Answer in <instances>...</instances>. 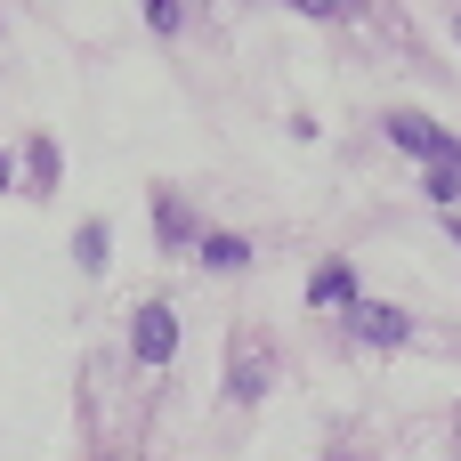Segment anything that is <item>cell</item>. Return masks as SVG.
<instances>
[{"mask_svg":"<svg viewBox=\"0 0 461 461\" xmlns=\"http://www.w3.org/2000/svg\"><path fill=\"white\" fill-rule=\"evenodd\" d=\"M389 138H397L405 154H421L429 170H461V138H454V130H438L429 113H389Z\"/></svg>","mask_w":461,"mask_h":461,"instance_id":"cell-1","label":"cell"},{"mask_svg":"<svg viewBox=\"0 0 461 461\" xmlns=\"http://www.w3.org/2000/svg\"><path fill=\"white\" fill-rule=\"evenodd\" d=\"M130 357H138V365H170V357H178V316H170L162 300L138 308V324H130Z\"/></svg>","mask_w":461,"mask_h":461,"instance_id":"cell-2","label":"cell"},{"mask_svg":"<svg viewBox=\"0 0 461 461\" xmlns=\"http://www.w3.org/2000/svg\"><path fill=\"white\" fill-rule=\"evenodd\" d=\"M348 332L373 340V348H405V340H413L405 308H381V300H357V308H348Z\"/></svg>","mask_w":461,"mask_h":461,"instance_id":"cell-3","label":"cell"},{"mask_svg":"<svg viewBox=\"0 0 461 461\" xmlns=\"http://www.w3.org/2000/svg\"><path fill=\"white\" fill-rule=\"evenodd\" d=\"M308 308H357V267L348 259H324L308 276Z\"/></svg>","mask_w":461,"mask_h":461,"instance_id":"cell-4","label":"cell"},{"mask_svg":"<svg viewBox=\"0 0 461 461\" xmlns=\"http://www.w3.org/2000/svg\"><path fill=\"white\" fill-rule=\"evenodd\" d=\"M203 267L235 276V267H251V243H243V235H203Z\"/></svg>","mask_w":461,"mask_h":461,"instance_id":"cell-5","label":"cell"},{"mask_svg":"<svg viewBox=\"0 0 461 461\" xmlns=\"http://www.w3.org/2000/svg\"><path fill=\"white\" fill-rule=\"evenodd\" d=\"M73 259H81L89 276L105 267V219H81V227H73Z\"/></svg>","mask_w":461,"mask_h":461,"instance_id":"cell-6","label":"cell"},{"mask_svg":"<svg viewBox=\"0 0 461 461\" xmlns=\"http://www.w3.org/2000/svg\"><path fill=\"white\" fill-rule=\"evenodd\" d=\"M154 227H162V243H170V251H178V243L194 235V219H186V203H170V194L154 203Z\"/></svg>","mask_w":461,"mask_h":461,"instance_id":"cell-7","label":"cell"},{"mask_svg":"<svg viewBox=\"0 0 461 461\" xmlns=\"http://www.w3.org/2000/svg\"><path fill=\"white\" fill-rule=\"evenodd\" d=\"M24 162H32V178H41V194H49V186H57V146H49V138H32V146H24Z\"/></svg>","mask_w":461,"mask_h":461,"instance_id":"cell-8","label":"cell"},{"mask_svg":"<svg viewBox=\"0 0 461 461\" xmlns=\"http://www.w3.org/2000/svg\"><path fill=\"white\" fill-rule=\"evenodd\" d=\"M146 24H154V32H162V41H170V32H178V24H186V0H146Z\"/></svg>","mask_w":461,"mask_h":461,"instance_id":"cell-9","label":"cell"},{"mask_svg":"<svg viewBox=\"0 0 461 461\" xmlns=\"http://www.w3.org/2000/svg\"><path fill=\"white\" fill-rule=\"evenodd\" d=\"M421 194H429V203H461V170H429Z\"/></svg>","mask_w":461,"mask_h":461,"instance_id":"cell-10","label":"cell"},{"mask_svg":"<svg viewBox=\"0 0 461 461\" xmlns=\"http://www.w3.org/2000/svg\"><path fill=\"white\" fill-rule=\"evenodd\" d=\"M259 389H267V365L243 357V365H235V397H259Z\"/></svg>","mask_w":461,"mask_h":461,"instance_id":"cell-11","label":"cell"},{"mask_svg":"<svg viewBox=\"0 0 461 461\" xmlns=\"http://www.w3.org/2000/svg\"><path fill=\"white\" fill-rule=\"evenodd\" d=\"M292 8H300V16H340L348 0H292Z\"/></svg>","mask_w":461,"mask_h":461,"instance_id":"cell-12","label":"cell"},{"mask_svg":"<svg viewBox=\"0 0 461 461\" xmlns=\"http://www.w3.org/2000/svg\"><path fill=\"white\" fill-rule=\"evenodd\" d=\"M8 186H16V170H8V154H0V194H8Z\"/></svg>","mask_w":461,"mask_h":461,"instance_id":"cell-13","label":"cell"},{"mask_svg":"<svg viewBox=\"0 0 461 461\" xmlns=\"http://www.w3.org/2000/svg\"><path fill=\"white\" fill-rule=\"evenodd\" d=\"M454 243H461V219H454Z\"/></svg>","mask_w":461,"mask_h":461,"instance_id":"cell-14","label":"cell"},{"mask_svg":"<svg viewBox=\"0 0 461 461\" xmlns=\"http://www.w3.org/2000/svg\"><path fill=\"white\" fill-rule=\"evenodd\" d=\"M454 32H461V8H454Z\"/></svg>","mask_w":461,"mask_h":461,"instance_id":"cell-15","label":"cell"}]
</instances>
